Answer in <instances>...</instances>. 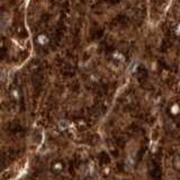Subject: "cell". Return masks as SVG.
Here are the masks:
<instances>
[{
  "instance_id": "cell-1",
  "label": "cell",
  "mask_w": 180,
  "mask_h": 180,
  "mask_svg": "<svg viewBox=\"0 0 180 180\" xmlns=\"http://www.w3.org/2000/svg\"><path fill=\"white\" fill-rule=\"evenodd\" d=\"M37 42L41 43V44H44L45 42H47V39H46V37H45L44 35H41L39 39H37Z\"/></svg>"
}]
</instances>
